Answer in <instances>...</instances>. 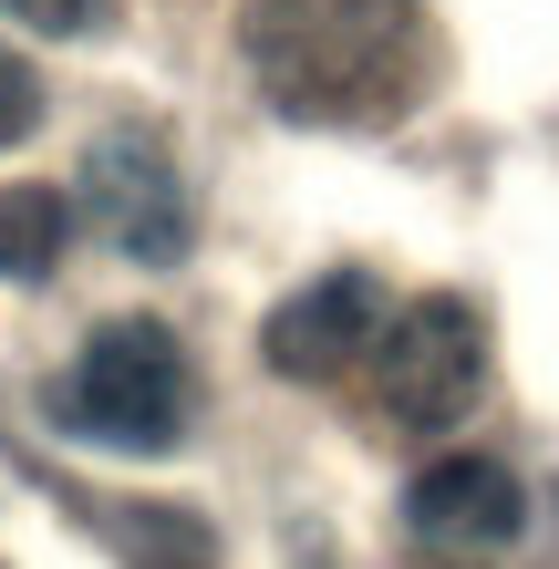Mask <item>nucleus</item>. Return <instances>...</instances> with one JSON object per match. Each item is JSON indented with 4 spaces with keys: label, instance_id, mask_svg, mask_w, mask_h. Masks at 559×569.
<instances>
[{
    "label": "nucleus",
    "instance_id": "nucleus-1",
    "mask_svg": "<svg viewBox=\"0 0 559 569\" xmlns=\"http://www.w3.org/2000/svg\"><path fill=\"white\" fill-rule=\"evenodd\" d=\"M239 52L290 124H383L425 73V0H249Z\"/></svg>",
    "mask_w": 559,
    "mask_h": 569
},
{
    "label": "nucleus",
    "instance_id": "nucleus-2",
    "mask_svg": "<svg viewBox=\"0 0 559 569\" xmlns=\"http://www.w3.org/2000/svg\"><path fill=\"white\" fill-rule=\"evenodd\" d=\"M52 425L83 435V446H114V456H167L187 435V352H177V331L146 321V311L104 321L73 352V373L52 383Z\"/></svg>",
    "mask_w": 559,
    "mask_h": 569
},
{
    "label": "nucleus",
    "instance_id": "nucleus-3",
    "mask_svg": "<svg viewBox=\"0 0 559 569\" xmlns=\"http://www.w3.org/2000/svg\"><path fill=\"white\" fill-rule=\"evenodd\" d=\"M477 383H487V321L467 311V300H415V311H393L383 321V342H373V393H383V415L393 425H415V435H436L477 405Z\"/></svg>",
    "mask_w": 559,
    "mask_h": 569
},
{
    "label": "nucleus",
    "instance_id": "nucleus-4",
    "mask_svg": "<svg viewBox=\"0 0 559 569\" xmlns=\"http://www.w3.org/2000/svg\"><path fill=\"white\" fill-rule=\"evenodd\" d=\"M83 218L104 228V239L136 259V270H167V259H187V177H177V156L156 124H114V136H93L83 146Z\"/></svg>",
    "mask_w": 559,
    "mask_h": 569
},
{
    "label": "nucleus",
    "instance_id": "nucleus-5",
    "mask_svg": "<svg viewBox=\"0 0 559 569\" xmlns=\"http://www.w3.org/2000/svg\"><path fill=\"white\" fill-rule=\"evenodd\" d=\"M405 528H415V549L477 569V559H508V549H518L529 497H518V477H508L498 456H436V466L405 487Z\"/></svg>",
    "mask_w": 559,
    "mask_h": 569
},
{
    "label": "nucleus",
    "instance_id": "nucleus-6",
    "mask_svg": "<svg viewBox=\"0 0 559 569\" xmlns=\"http://www.w3.org/2000/svg\"><path fill=\"white\" fill-rule=\"evenodd\" d=\"M373 342H383V290L363 270H321L259 321V352H270V373H290V383H332L342 362H363Z\"/></svg>",
    "mask_w": 559,
    "mask_h": 569
},
{
    "label": "nucleus",
    "instance_id": "nucleus-7",
    "mask_svg": "<svg viewBox=\"0 0 559 569\" xmlns=\"http://www.w3.org/2000/svg\"><path fill=\"white\" fill-rule=\"evenodd\" d=\"M104 539L124 569H218V539L197 508H156V497H114L104 508Z\"/></svg>",
    "mask_w": 559,
    "mask_h": 569
},
{
    "label": "nucleus",
    "instance_id": "nucleus-8",
    "mask_svg": "<svg viewBox=\"0 0 559 569\" xmlns=\"http://www.w3.org/2000/svg\"><path fill=\"white\" fill-rule=\"evenodd\" d=\"M73 249V197L62 187H0V280H52Z\"/></svg>",
    "mask_w": 559,
    "mask_h": 569
},
{
    "label": "nucleus",
    "instance_id": "nucleus-9",
    "mask_svg": "<svg viewBox=\"0 0 559 569\" xmlns=\"http://www.w3.org/2000/svg\"><path fill=\"white\" fill-rule=\"evenodd\" d=\"M31 124H42V73H31V62L0 42V146H21Z\"/></svg>",
    "mask_w": 559,
    "mask_h": 569
},
{
    "label": "nucleus",
    "instance_id": "nucleus-10",
    "mask_svg": "<svg viewBox=\"0 0 559 569\" xmlns=\"http://www.w3.org/2000/svg\"><path fill=\"white\" fill-rule=\"evenodd\" d=\"M0 11H11L21 31H52V42H62V31H93V21H104V0H0Z\"/></svg>",
    "mask_w": 559,
    "mask_h": 569
}]
</instances>
